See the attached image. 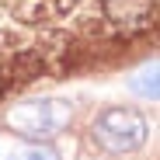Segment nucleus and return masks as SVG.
Masks as SVG:
<instances>
[{
  "label": "nucleus",
  "mask_w": 160,
  "mask_h": 160,
  "mask_svg": "<svg viewBox=\"0 0 160 160\" xmlns=\"http://www.w3.org/2000/svg\"><path fill=\"white\" fill-rule=\"evenodd\" d=\"M70 118H73V108L63 98H28V101H18L4 115V125L21 139H49L63 132Z\"/></svg>",
  "instance_id": "1"
},
{
  "label": "nucleus",
  "mask_w": 160,
  "mask_h": 160,
  "mask_svg": "<svg viewBox=\"0 0 160 160\" xmlns=\"http://www.w3.org/2000/svg\"><path fill=\"white\" fill-rule=\"evenodd\" d=\"M91 136L108 153H136L146 143V118L132 108H108L94 118Z\"/></svg>",
  "instance_id": "2"
},
{
  "label": "nucleus",
  "mask_w": 160,
  "mask_h": 160,
  "mask_svg": "<svg viewBox=\"0 0 160 160\" xmlns=\"http://www.w3.org/2000/svg\"><path fill=\"white\" fill-rule=\"evenodd\" d=\"M157 77H160V66H157V63H146L139 73H132V77H129V91H132V94H139V98H157V94H160Z\"/></svg>",
  "instance_id": "3"
},
{
  "label": "nucleus",
  "mask_w": 160,
  "mask_h": 160,
  "mask_svg": "<svg viewBox=\"0 0 160 160\" xmlns=\"http://www.w3.org/2000/svg\"><path fill=\"white\" fill-rule=\"evenodd\" d=\"M7 160H59V150L49 146V143H28V146L14 150Z\"/></svg>",
  "instance_id": "4"
}]
</instances>
